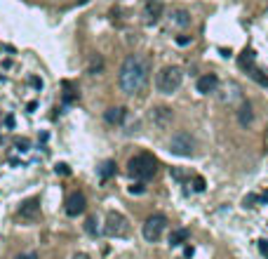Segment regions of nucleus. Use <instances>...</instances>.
<instances>
[{"mask_svg":"<svg viewBox=\"0 0 268 259\" xmlns=\"http://www.w3.org/2000/svg\"><path fill=\"white\" fill-rule=\"evenodd\" d=\"M148 78H151V64L148 59H144L141 54H130L127 59L123 61L120 66V73H118V85L125 94H139L148 85Z\"/></svg>","mask_w":268,"mask_h":259,"instance_id":"obj_1","label":"nucleus"},{"mask_svg":"<svg viewBox=\"0 0 268 259\" xmlns=\"http://www.w3.org/2000/svg\"><path fill=\"white\" fill-rule=\"evenodd\" d=\"M127 170H130V175L134 177V179L146 182V179H151V177L158 172V160H155V156H151V153H139V156L130 158Z\"/></svg>","mask_w":268,"mask_h":259,"instance_id":"obj_2","label":"nucleus"},{"mask_svg":"<svg viewBox=\"0 0 268 259\" xmlns=\"http://www.w3.org/2000/svg\"><path fill=\"white\" fill-rule=\"evenodd\" d=\"M181 83H184V71L179 69V66H165V69H160V73L155 76V87H158V92H162V94L176 92L181 87Z\"/></svg>","mask_w":268,"mask_h":259,"instance_id":"obj_3","label":"nucleus"},{"mask_svg":"<svg viewBox=\"0 0 268 259\" xmlns=\"http://www.w3.org/2000/svg\"><path fill=\"white\" fill-rule=\"evenodd\" d=\"M165 229H167V217L165 214H151L144 224V238L148 243H155L162 238Z\"/></svg>","mask_w":268,"mask_h":259,"instance_id":"obj_4","label":"nucleus"},{"mask_svg":"<svg viewBox=\"0 0 268 259\" xmlns=\"http://www.w3.org/2000/svg\"><path fill=\"white\" fill-rule=\"evenodd\" d=\"M104 233L111 238H125L130 233V224L120 212H108L106 214V226H104Z\"/></svg>","mask_w":268,"mask_h":259,"instance_id":"obj_5","label":"nucleus"},{"mask_svg":"<svg viewBox=\"0 0 268 259\" xmlns=\"http://www.w3.org/2000/svg\"><path fill=\"white\" fill-rule=\"evenodd\" d=\"M193 149H195V139L188 132H176L169 139V151L174 156H191Z\"/></svg>","mask_w":268,"mask_h":259,"instance_id":"obj_6","label":"nucleus"},{"mask_svg":"<svg viewBox=\"0 0 268 259\" xmlns=\"http://www.w3.org/2000/svg\"><path fill=\"white\" fill-rule=\"evenodd\" d=\"M85 207H87V200H85L83 193H71L69 198H66V214L69 217H78V214L85 212Z\"/></svg>","mask_w":268,"mask_h":259,"instance_id":"obj_7","label":"nucleus"},{"mask_svg":"<svg viewBox=\"0 0 268 259\" xmlns=\"http://www.w3.org/2000/svg\"><path fill=\"white\" fill-rule=\"evenodd\" d=\"M162 12H165V3L162 0H146L144 5V17L148 24H155L158 19L162 17Z\"/></svg>","mask_w":268,"mask_h":259,"instance_id":"obj_8","label":"nucleus"},{"mask_svg":"<svg viewBox=\"0 0 268 259\" xmlns=\"http://www.w3.org/2000/svg\"><path fill=\"white\" fill-rule=\"evenodd\" d=\"M191 12L186 8H174L169 12V24L174 26V29H188L191 26Z\"/></svg>","mask_w":268,"mask_h":259,"instance_id":"obj_9","label":"nucleus"},{"mask_svg":"<svg viewBox=\"0 0 268 259\" xmlns=\"http://www.w3.org/2000/svg\"><path fill=\"white\" fill-rule=\"evenodd\" d=\"M40 214V200L38 198H29L19 205V217L22 219H36Z\"/></svg>","mask_w":268,"mask_h":259,"instance_id":"obj_10","label":"nucleus"},{"mask_svg":"<svg viewBox=\"0 0 268 259\" xmlns=\"http://www.w3.org/2000/svg\"><path fill=\"white\" fill-rule=\"evenodd\" d=\"M151 120L158 125V127H167L169 122H172V108L167 106H158V108H151Z\"/></svg>","mask_w":268,"mask_h":259,"instance_id":"obj_11","label":"nucleus"},{"mask_svg":"<svg viewBox=\"0 0 268 259\" xmlns=\"http://www.w3.org/2000/svg\"><path fill=\"white\" fill-rule=\"evenodd\" d=\"M195 87H198L200 94H209V92H216V87H219V78H216L214 73H207V76L200 78Z\"/></svg>","mask_w":268,"mask_h":259,"instance_id":"obj_12","label":"nucleus"},{"mask_svg":"<svg viewBox=\"0 0 268 259\" xmlns=\"http://www.w3.org/2000/svg\"><path fill=\"white\" fill-rule=\"evenodd\" d=\"M125 115H127V108L113 106V108H108L106 113H104V118H106V122H111V125H120V122L125 120Z\"/></svg>","mask_w":268,"mask_h":259,"instance_id":"obj_13","label":"nucleus"},{"mask_svg":"<svg viewBox=\"0 0 268 259\" xmlns=\"http://www.w3.org/2000/svg\"><path fill=\"white\" fill-rule=\"evenodd\" d=\"M188 229H174L172 233H169V245L174 247V245H184L186 240H188Z\"/></svg>","mask_w":268,"mask_h":259,"instance_id":"obj_14","label":"nucleus"},{"mask_svg":"<svg viewBox=\"0 0 268 259\" xmlns=\"http://www.w3.org/2000/svg\"><path fill=\"white\" fill-rule=\"evenodd\" d=\"M237 118H240L242 125H249V122H252V106H249V101H242V104H240V113H237Z\"/></svg>","mask_w":268,"mask_h":259,"instance_id":"obj_15","label":"nucleus"},{"mask_svg":"<svg viewBox=\"0 0 268 259\" xmlns=\"http://www.w3.org/2000/svg\"><path fill=\"white\" fill-rule=\"evenodd\" d=\"M115 175V160H106L104 165L99 168V177H101V182H106L108 177H113Z\"/></svg>","mask_w":268,"mask_h":259,"instance_id":"obj_16","label":"nucleus"},{"mask_svg":"<svg viewBox=\"0 0 268 259\" xmlns=\"http://www.w3.org/2000/svg\"><path fill=\"white\" fill-rule=\"evenodd\" d=\"M57 175H71V170H69V165L66 163H57Z\"/></svg>","mask_w":268,"mask_h":259,"instance_id":"obj_17","label":"nucleus"},{"mask_svg":"<svg viewBox=\"0 0 268 259\" xmlns=\"http://www.w3.org/2000/svg\"><path fill=\"white\" fill-rule=\"evenodd\" d=\"M85 229H87V233H92V236L97 233V226H94V219H92V217L85 221Z\"/></svg>","mask_w":268,"mask_h":259,"instance_id":"obj_18","label":"nucleus"},{"mask_svg":"<svg viewBox=\"0 0 268 259\" xmlns=\"http://www.w3.org/2000/svg\"><path fill=\"white\" fill-rule=\"evenodd\" d=\"M101 69H104V64H101L99 57H97V59H92V69H90V71H92V73H99Z\"/></svg>","mask_w":268,"mask_h":259,"instance_id":"obj_19","label":"nucleus"},{"mask_svg":"<svg viewBox=\"0 0 268 259\" xmlns=\"http://www.w3.org/2000/svg\"><path fill=\"white\" fill-rule=\"evenodd\" d=\"M144 184H132V186H130V193H137V196H139V193H144Z\"/></svg>","mask_w":268,"mask_h":259,"instance_id":"obj_20","label":"nucleus"},{"mask_svg":"<svg viewBox=\"0 0 268 259\" xmlns=\"http://www.w3.org/2000/svg\"><path fill=\"white\" fill-rule=\"evenodd\" d=\"M259 250L263 257H268V240H259Z\"/></svg>","mask_w":268,"mask_h":259,"instance_id":"obj_21","label":"nucleus"},{"mask_svg":"<svg viewBox=\"0 0 268 259\" xmlns=\"http://www.w3.org/2000/svg\"><path fill=\"white\" fill-rule=\"evenodd\" d=\"M193 189L202 191V189H205V179H202V177H195V186H193Z\"/></svg>","mask_w":268,"mask_h":259,"instance_id":"obj_22","label":"nucleus"},{"mask_svg":"<svg viewBox=\"0 0 268 259\" xmlns=\"http://www.w3.org/2000/svg\"><path fill=\"white\" fill-rule=\"evenodd\" d=\"M17 146H19V151H26V149H29V142H26V139H17Z\"/></svg>","mask_w":268,"mask_h":259,"instance_id":"obj_23","label":"nucleus"},{"mask_svg":"<svg viewBox=\"0 0 268 259\" xmlns=\"http://www.w3.org/2000/svg\"><path fill=\"white\" fill-rule=\"evenodd\" d=\"M17 259H38V254H36V252H29V254H19Z\"/></svg>","mask_w":268,"mask_h":259,"instance_id":"obj_24","label":"nucleus"},{"mask_svg":"<svg viewBox=\"0 0 268 259\" xmlns=\"http://www.w3.org/2000/svg\"><path fill=\"white\" fill-rule=\"evenodd\" d=\"M176 43H179V45H188V43H191V38H188V36H181Z\"/></svg>","mask_w":268,"mask_h":259,"instance_id":"obj_25","label":"nucleus"},{"mask_svg":"<svg viewBox=\"0 0 268 259\" xmlns=\"http://www.w3.org/2000/svg\"><path fill=\"white\" fill-rule=\"evenodd\" d=\"M5 125H8V127H15V118H12V115H8V118H5Z\"/></svg>","mask_w":268,"mask_h":259,"instance_id":"obj_26","label":"nucleus"},{"mask_svg":"<svg viewBox=\"0 0 268 259\" xmlns=\"http://www.w3.org/2000/svg\"><path fill=\"white\" fill-rule=\"evenodd\" d=\"M184 254H186V257H188V259L193 257V247H191V245H188V247H186V250H184Z\"/></svg>","mask_w":268,"mask_h":259,"instance_id":"obj_27","label":"nucleus"},{"mask_svg":"<svg viewBox=\"0 0 268 259\" xmlns=\"http://www.w3.org/2000/svg\"><path fill=\"white\" fill-rule=\"evenodd\" d=\"M73 259H90V257H87V254H83V252H80V254H76V257H73Z\"/></svg>","mask_w":268,"mask_h":259,"instance_id":"obj_28","label":"nucleus"},{"mask_svg":"<svg viewBox=\"0 0 268 259\" xmlns=\"http://www.w3.org/2000/svg\"><path fill=\"white\" fill-rule=\"evenodd\" d=\"M261 200H268V193H263V198H261Z\"/></svg>","mask_w":268,"mask_h":259,"instance_id":"obj_29","label":"nucleus"},{"mask_svg":"<svg viewBox=\"0 0 268 259\" xmlns=\"http://www.w3.org/2000/svg\"><path fill=\"white\" fill-rule=\"evenodd\" d=\"M80 3H85V0H80Z\"/></svg>","mask_w":268,"mask_h":259,"instance_id":"obj_30","label":"nucleus"}]
</instances>
